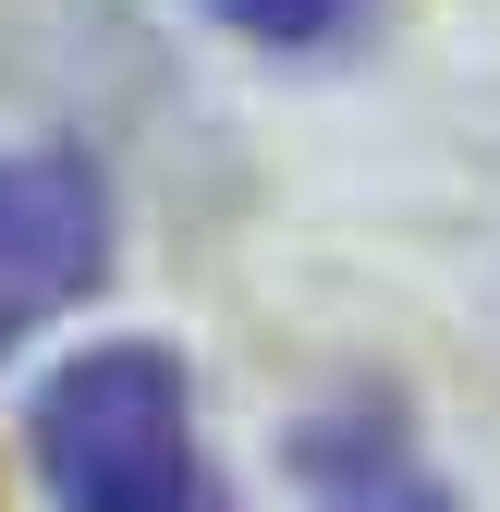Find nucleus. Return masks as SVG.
<instances>
[{"label":"nucleus","instance_id":"f03ea898","mask_svg":"<svg viewBox=\"0 0 500 512\" xmlns=\"http://www.w3.org/2000/svg\"><path fill=\"white\" fill-rule=\"evenodd\" d=\"M98 269H110V183L74 147L0 159V354L25 330H49Z\"/></svg>","mask_w":500,"mask_h":512},{"label":"nucleus","instance_id":"f257e3e1","mask_svg":"<svg viewBox=\"0 0 500 512\" xmlns=\"http://www.w3.org/2000/svg\"><path fill=\"white\" fill-rule=\"evenodd\" d=\"M37 476L61 512H232L196 391L159 342H98L37 391Z\"/></svg>","mask_w":500,"mask_h":512},{"label":"nucleus","instance_id":"7ed1b4c3","mask_svg":"<svg viewBox=\"0 0 500 512\" xmlns=\"http://www.w3.org/2000/svg\"><path fill=\"white\" fill-rule=\"evenodd\" d=\"M305 476H318V512H464V500L427 476L403 439H391V415H366V439H354V452L318 427V439H305Z\"/></svg>","mask_w":500,"mask_h":512},{"label":"nucleus","instance_id":"20e7f679","mask_svg":"<svg viewBox=\"0 0 500 512\" xmlns=\"http://www.w3.org/2000/svg\"><path fill=\"white\" fill-rule=\"evenodd\" d=\"M208 13L232 37H257V49H330V37H354L379 13V0H208Z\"/></svg>","mask_w":500,"mask_h":512}]
</instances>
